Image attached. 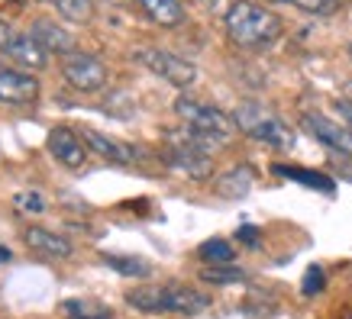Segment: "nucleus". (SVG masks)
Segmentation results:
<instances>
[{
	"instance_id": "1",
	"label": "nucleus",
	"mask_w": 352,
	"mask_h": 319,
	"mask_svg": "<svg viewBox=\"0 0 352 319\" xmlns=\"http://www.w3.org/2000/svg\"><path fill=\"white\" fill-rule=\"evenodd\" d=\"M223 29L233 45L249 49V52H262L285 36V23L278 13H272L256 0H236L223 16Z\"/></svg>"
},
{
	"instance_id": "2",
	"label": "nucleus",
	"mask_w": 352,
	"mask_h": 319,
	"mask_svg": "<svg viewBox=\"0 0 352 319\" xmlns=\"http://www.w3.org/2000/svg\"><path fill=\"white\" fill-rule=\"evenodd\" d=\"M210 149H217L214 139H207L204 132H194V129H168L165 132V152L162 158L171 171H178L191 181H207L214 174V158H210Z\"/></svg>"
},
{
	"instance_id": "3",
	"label": "nucleus",
	"mask_w": 352,
	"mask_h": 319,
	"mask_svg": "<svg viewBox=\"0 0 352 319\" xmlns=\"http://www.w3.org/2000/svg\"><path fill=\"white\" fill-rule=\"evenodd\" d=\"M126 303L142 313H182V316H197L210 307V297L201 290L182 287V284H152V287H136L126 294Z\"/></svg>"
},
{
	"instance_id": "4",
	"label": "nucleus",
	"mask_w": 352,
	"mask_h": 319,
	"mask_svg": "<svg viewBox=\"0 0 352 319\" xmlns=\"http://www.w3.org/2000/svg\"><path fill=\"white\" fill-rule=\"evenodd\" d=\"M233 123L243 136L256 139L262 145H272V149H291L294 145V129L278 117L275 110L256 104V100H245L233 110Z\"/></svg>"
},
{
	"instance_id": "5",
	"label": "nucleus",
	"mask_w": 352,
	"mask_h": 319,
	"mask_svg": "<svg viewBox=\"0 0 352 319\" xmlns=\"http://www.w3.org/2000/svg\"><path fill=\"white\" fill-rule=\"evenodd\" d=\"M175 113L188 129L194 132H204L207 139H214L217 145H226L236 132L233 117H226L223 110H217L210 104H201V100H191V97H178L175 100Z\"/></svg>"
},
{
	"instance_id": "6",
	"label": "nucleus",
	"mask_w": 352,
	"mask_h": 319,
	"mask_svg": "<svg viewBox=\"0 0 352 319\" xmlns=\"http://www.w3.org/2000/svg\"><path fill=\"white\" fill-rule=\"evenodd\" d=\"M133 58H136L142 68H149L155 78H162L165 84L178 87V91L191 87L194 78H197L194 62H188V58H182V55H175V52H168V49H136Z\"/></svg>"
},
{
	"instance_id": "7",
	"label": "nucleus",
	"mask_w": 352,
	"mask_h": 319,
	"mask_svg": "<svg viewBox=\"0 0 352 319\" xmlns=\"http://www.w3.org/2000/svg\"><path fill=\"white\" fill-rule=\"evenodd\" d=\"M0 55H7L16 68H26V71H39L49 62V52L32 39L30 29L20 32L3 20H0Z\"/></svg>"
},
{
	"instance_id": "8",
	"label": "nucleus",
	"mask_w": 352,
	"mask_h": 319,
	"mask_svg": "<svg viewBox=\"0 0 352 319\" xmlns=\"http://www.w3.org/2000/svg\"><path fill=\"white\" fill-rule=\"evenodd\" d=\"M62 75L65 81L81 91V94H97L107 87V64L91 52H68L62 55Z\"/></svg>"
},
{
	"instance_id": "9",
	"label": "nucleus",
	"mask_w": 352,
	"mask_h": 319,
	"mask_svg": "<svg viewBox=\"0 0 352 319\" xmlns=\"http://www.w3.org/2000/svg\"><path fill=\"white\" fill-rule=\"evenodd\" d=\"M300 129H304L307 136L317 139L320 145H327L330 152L352 158V132L342 126L340 119L323 117L317 110H304V113H300Z\"/></svg>"
},
{
	"instance_id": "10",
	"label": "nucleus",
	"mask_w": 352,
	"mask_h": 319,
	"mask_svg": "<svg viewBox=\"0 0 352 319\" xmlns=\"http://www.w3.org/2000/svg\"><path fill=\"white\" fill-rule=\"evenodd\" d=\"M39 100V78L30 75L26 68L0 62V104L30 106Z\"/></svg>"
},
{
	"instance_id": "11",
	"label": "nucleus",
	"mask_w": 352,
	"mask_h": 319,
	"mask_svg": "<svg viewBox=\"0 0 352 319\" xmlns=\"http://www.w3.org/2000/svg\"><path fill=\"white\" fill-rule=\"evenodd\" d=\"M45 149L52 155L55 161H62L65 168H81L87 161V142L81 132L68 126H55L49 129V136H45Z\"/></svg>"
},
{
	"instance_id": "12",
	"label": "nucleus",
	"mask_w": 352,
	"mask_h": 319,
	"mask_svg": "<svg viewBox=\"0 0 352 319\" xmlns=\"http://www.w3.org/2000/svg\"><path fill=\"white\" fill-rule=\"evenodd\" d=\"M30 32H32V39L43 45L49 55L75 52V36L65 29V26H58L55 20H49V16H36V20L30 23Z\"/></svg>"
},
{
	"instance_id": "13",
	"label": "nucleus",
	"mask_w": 352,
	"mask_h": 319,
	"mask_svg": "<svg viewBox=\"0 0 352 319\" xmlns=\"http://www.w3.org/2000/svg\"><path fill=\"white\" fill-rule=\"evenodd\" d=\"M23 242H26L30 252H36V255H43V258H68L72 255V242H68L65 235H58L55 229H45V226H30L26 235H23Z\"/></svg>"
},
{
	"instance_id": "14",
	"label": "nucleus",
	"mask_w": 352,
	"mask_h": 319,
	"mask_svg": "<svg viewBox=\"0 0 352 319\" xmlns=\"http://www.w3.org/2000/svg\"><path fill=\"white\" fill-rule=\"evenodd\" d=\"M81 136H85V142L97 152V155H100V158L117 161V165H129V161L136 158V152L129 149V145H123V142H117V139L104 136V132H97V129H81Z\"/></svg>"
},
{
	"instance_id": "15",
	"label": "nucleus",
	"mask_w": 352,
	"mask_h": 319,
	"mask_svg": "<svg viewBox=\"0 0 352 319\" xmlns=\"http://www.w3.org/2000/svg\"><path fill=\"white\" fill-rule=\"evenodd\" d=\"M139 10L146 13L155 26H182L184 23V3L182 0H136Z\"/></svg>"
},
{
	"instance_id": "16",
	"label": "nucleus",
	"mask_w": 352,
	"mask_h": 319,
	"mask_svg": "<svg viewBox=\"0 0 352 319\" xmlns=\"http://www.w3.org/2000/svg\"><path fill=\"white\" fill-rule=\"evenodd\" d=\"M252 184H256V171L249 165H239V168L226 171L223 178H217V193L220 197H245Z\"/></svg>"
},
{
	"instance_id": "17",
	"label": "nucleus",
	"mask_w": 352,
	"mask_h": 319,
	"mask_svg": "<svg viewBox=\"0 0 352 319\" xmlns=\"http://www.w3.org/2000/svg\"><path fill=\"white\" fill-rule=\"evenodd\" d=\"M100 261L107 268H113V271L123 277H149L152 274L149 261H146V258H136V255H113V252H104Z\"/></svg>"
},
{
	"instance_id": "18",
	"label": "nucleus",
	"mask_w": 352,
	"mask_h": 319,
	"mask_svg": "<svg viewBox=\"0 0 352 319\" xmlns=\"http://www.w3.org/2000/svg\"><path fill=\"white\" fill-rule=\"evenodd\" d=\"M45 3L68 23H91L94 20V0H45Z\"/></svg>"
},
{
	"instance_id": "19",
	"label": "nucleus",
	"mask_w": 352,
	"mask_h": 319,
	"mask_svg": "<svg viewBox=\"0 0 352 319\" xmlns=\"http://www.w3.org/2000/svg\"><path fill=\"white\" fill-rule=\"evenodd\" d=\"M275 174H281V178H291V181L304 184V187H310V191H323V193H333L336 191V184L327 178V174H317V171H304V168H285V165H278Z\"/></svg>"
},
{
	"instance_id": "20",
	"label": "nucleus",
	"mask_w": 352,
	"mask_h": 319,
	"mask_svg": "<svg viewBox=\"0 0 352 319\" xmlns=\"http://www.w3.org/2000/svg\"><path fill=\"white\" fill-rule=\"evenodd\" d=\"M62 313L68 319H110V313L104 303H97V300H65L62 303Z\"/></svg>"
},
{
	"instance_id": "21",
	"label": "nucleus",
	"mask_w": 352,
	"mask_h": 319,
	"mask_svg": "<svg viewBox=\"0 0 352 319\" xmlns=\"http://www.w3.org/2000/svg\"><path fill=\"white\" fill-rule=\"evenodd\" d=\"M197 255H201V261H207V265H233L236 248L226 242V239H207V242L197 248Z\"/></svg>"
},
{
	"instance_id": "22",
	"label": "nucleus",
	"mask_w": 352,
	"mask_h": 319,
	"mask_svg": "<svg viewBox=\"0 0 352 319\" xmlns=\"http://www.w3.org/2000/svg\"><path fill=\"white\" fill-rule=\"evenodd\" d=\"M201 277L207 284H236V281H245V271L236 265H210L201 271Z\"/></svg>"
},
{
	"instance_id": "23",
	"label": "nucleus",
	"mask_w": 352,
	"mask_h": 319,
	"mask_svg": "<svg viewBox=\"0 0 352 319\" xmlns=\"http://www.w3.org/2000/svg\"><path fill=\"white\" fill-rule=\"evenodd\" d=\"M268 3H288L300 13H314V16H330L336 13V0H268Z\"/></svg>"
},
{
	"instance_id": "24",
	"label": "nucleus",
	"mask_w": 352,
	"mask_h": 319,
	"mask_svg": "<svg viewBox=\"0 0 352 319\" xmlns=\"http://www.w3.org/2000/svg\"><path fill=\"white\" fill-rule=\"evenodd\" d=\"M323 284H327V274H323L320 265H310L307 271H304V281H300V294L304 297H317L323 290Z\"/></svg>"
},
{
	"instance_id": "25",
	"label": "nucleus",
	"mask_w": 352,
	"mask_h": 319,
	"mask_svg": "<svg viewBox=\"0 0 352 319\" xmlns=\"http://www.w3.org/2000/svg\"><path fill=\"white\" fill-rule=\"evenodd\" d=\"M13 206L20 213H43L45 210V200L39 191H20L13 197Z\"/></svg>"
},
{
	"instance_id": "26",
	"label": "nucleus",
	"mask_w": 352,
	"mask_h": 319,
	"mask_svg": "<svg viewBox=\"0 0 352 319\" xmlns=\"http://www.w3.org/2000/svg\"><path fill=\"white\" fill-rule=\"evenodd\" d=\"M258 235H262V233H258L256 226H239L236 239H239L243 245H249V248H256V245H258Z\"/></svg>"
},
{
	"instance_id": "27",
	"label": "nucleus",
	"mask_w": 352,
	"mask_h": 319,
	"mask_svg": "<svg viewBox=\"0 0 352 319\" xmlns=\"http://www.w3.org/2000/svg\"><path fill=\"white\" fill-rule=\"evenodd\" d=\"M336 110H340V117H342V126L352 132V100H346V97L336 100Z\"/></svg>"
},
{
	"instance_id": "28",
	"label": "nucleus",
	"mask_w": 352,
	"mask_h": 319,
	"mask_svg": "<svg viewBox=\"0 0 352 319\" xmlns=\"http://www.w3.org/2000/svg\"><path fill=\"white\" fill-rule=\"evenodd\" d=\"M26 0H0V7H23Z\"/></svg>"
},
{
	"instance_id": "29",
	"label": "nucleus",
	"mask_w": 352,
	"mask_h": 319,
	"mask_svg": "<svg viewBox=\"0 0 352 319\" xmlns=\"http://www.w3.org/2000/svg\"><path fill=\"white\" fill-rule=\"evenodd\" d=\"M342 97H346V100H352V81H346V87H342Z\"/></svg>"
},
{
	"instance_id": "30",
	"label": "nucleus",
	"mask_w": 352,
	"mask_h": 319,
	"mask_svg": "<svg viewBox=\"0 0 352 319\" xmlns=\"http://www.w3.org/2000/svg\"><path fill=\"white\" fill-rule=\"evenodd\" d=\"M7 258H10V248H3V245H0V265H3Z\"/></svg>"
},
{
	"instance_id": "31",
	"label": "nucleus",
	"mask_w": 352,
	"mask_h": 319,
	"mask_svg": "<svg viewBox=\"0 0 352 319\" xmlns=\"http://www.w3.org/2000/svg\"><path fill=\"white\" fill-rule=\"evenodd\" d=\"M349 62H352V43H349Z\"/></svg>"
}]
</instances>
